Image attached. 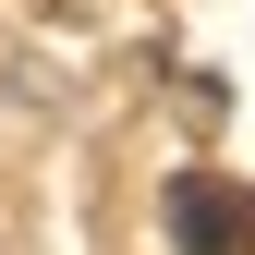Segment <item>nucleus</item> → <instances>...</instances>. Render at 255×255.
Here are the masks:
<instances>
[{"mask_svg": "<svg viewBox=\"0 0 255 255\" xmlns=\"http://www.w3.org/2000/svg\"><path fill=\"white\" fill-rule=\"evenodd\" d=\"M170 219H182V255H255V195H231L219 170H182Z\"/></svg>", "mask_w": 255, "mask_h": 255, "instance_id": "obj_1", "label": "nucleus"}]
</instances>
